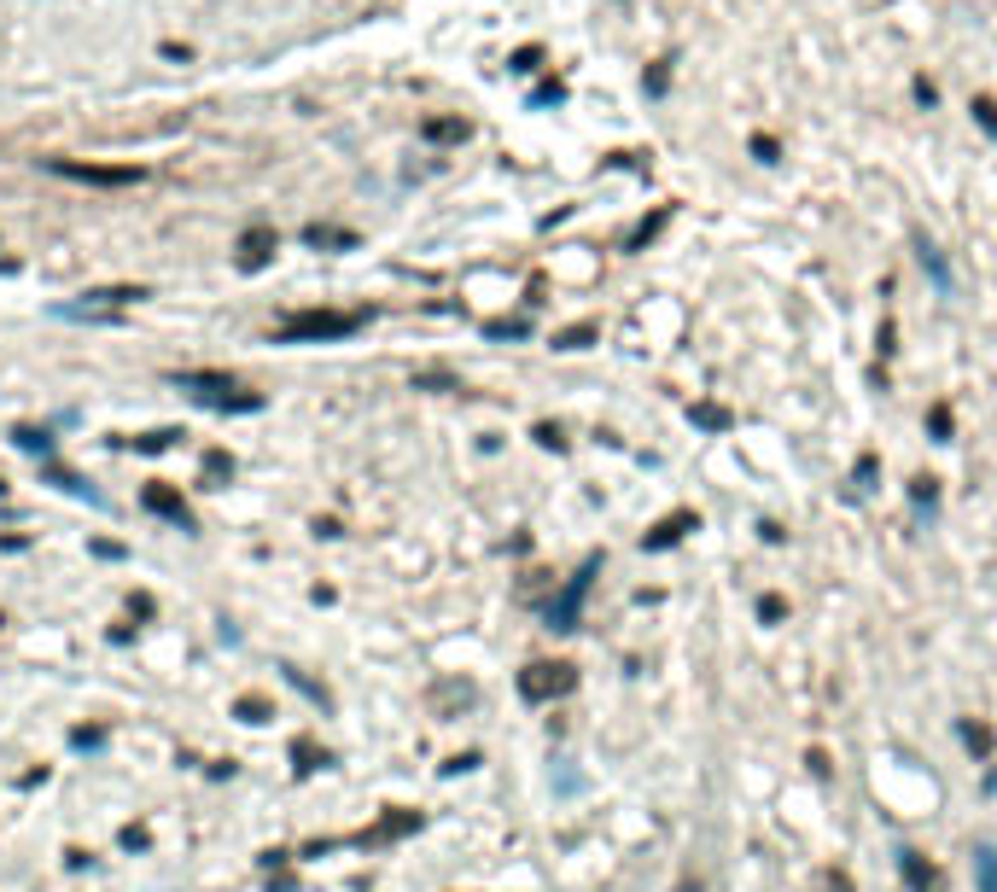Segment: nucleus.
<instances>
[{
	"mask_svg": "<svg viewBox=\"0 0 997 892\" xmlns=\"http://www.w3.org/2000/svg\"><path fill=\"white\" fill-rule=\"evenodd\" d=\"M572 683H578V671H572V665H554V659L525 671V694H531V700H554V694H566Z\"/></svg>",
	"mask_w": 997,
	"mask_h": 892,
	"instance_id": "nucleus-1",
	"label": "nucleus"
},
{
	"mask_svg": "<svg viewBox=\"0 0 997 892\" xmlns=\"http://www.w3.org/2000/svg\"><path fill=\"white\" fill-rule=\"evenodd\" d=\"M898 875H904V887H910V892H945V887H939V869H933L922 852H910V846L898 852Z\"/></svg>",
	"mask_w": 997,
	"mask_h": 892,
	"instance_id": "nucleus-2",
	"label": "nucleus"
},
{
	"mask_svg": "<svg viewBox=\"0 0 997 892\" xmlns=\"http://www.w3.org/2000/svg\"><path fill=\"white\" fill-rule=\"evenodd\" d=\"M916 257H922V269L933 275V286H939V292H951V275H945V263H939V251H933L928 234H916Z\"/></svg>",
	"mask_w": 997,
	"mask_h": 892,
	"instance_id": "nucleus-3",
	"label": "nucleus"
},
{
	"mask_svg": "<svg viewBox=\"0 0 997 892\" xmlns=\"http://www.w3.org/2000/svg\"><path fill=\"white\" fill-rule=\"evenodd\" d=\"M974 881L980 892H997V846H974Z\"/></svg>",
	"mask_w": 997,
	"mask_h": 892,
	"instance_id": "nucleus-4",
	"label": "nucleus"
},
{
	"mask_svg": "<svg viewBox=\"0 0 997 892\" xmlns=\"http://www.w3.org/2000/svg\"><path fill=\"white\" fill-rule=\"evenodd\" d=\"M665 222H671V210H654V216H648V222H642V228H636V234H630V251H642V245L654 240V234H659V228H665Z\"/></svg>",
	"mask_w": 997,
	"mask_h": 892,
	"instance_id": "nucleus-5",
	"label": "nucleus"
},
{
	"mask_svg": "<svg viewBox=\"0 0 997 892\" xmlns=\"http://www.w3.org/2000/svg\"><path fill=\"white\" fill-rule=\"evenodd\" d=\"M963 741L974 747V753H986V729H980V723H963Z\"/></svg>",
	"mask_w": 997,
	"mask_h": 892,
	"instance_id": "nucleus-6",
	"label": "nucleus"
},
{
	"mask_svg": "<svg viewBox=\"0 0 997 892\" xmlns=\"http://www.w3.org/2000/svg\"><path fill=\"white\" fill-rule=\"evenodd\" d=\"M974 111H980V129H997V105L992 100H980Z\"/></svg>",
	"mask_w": 997,
	"mask_h": 892,
	"instance_id": "nucleus-7",
	"label": "nucleus"
},
{
	"mask_svg": "<svg viewBox=\"0 0 997 892\" xmlns=\"http://www.w3.org/2000/svg\"><path fill=\"white\" fill-rule=\"evenodd\" d=\"M683 892H700V881H683Z\"/></svg>",
	"mask_w": 997,
	"mask_h": 892,
	"instance_id": "nucleus-8",
	"label": "nucleus"
}]
</instances>
